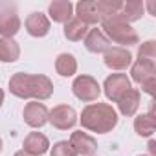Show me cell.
Masks as SVG:
<instances>
[{
    "label": "cell",
    "instance_id": "d4e9b609",
    "mask_svg": "<svg viewBox=\"0 0 156 156\" xmlns=\"http://www.w3.org/2000/svg\"><path fill=\"white\" fill-rule=\"evenodd\" d=\"M51 156H77V152L72 149L68 141H59L51 149Z\"/></svg>",
    "mask_w": 156,
    "mask_h": 156
},
{
    "label": "cell",
    "instance_id": "603a6c76",
    "mask_svg": "<svg viewBox=\"0 0 156 156\" xmlns=\"http://www.w3.org/2000/svg\"><path fill=\"white\" fill-rule=\"evenodd\" d=\"M121 6H123V2H116V0H99V2H96V8H98V13H99L101 20L118 15Z\"/></svg>",
    "mask_w": 156,
    "mask_h": 156
},
{
    "label": "cell",
    "instance_id": "7402d4cb",
    "mask_svg": "<svg viewBox=\"0 0 156 156\" xmlns=\"http://www.w3.org/2000/svg\"><path fill=\"white\" fill-rule=\"evenodd\" d=\"M134 129L140 136H152V132L156 129V119H154L152 112L138 116L136 121H134Z\"/></svg>",
    "mask_w": 156,
    "mask_h": 156
},
{
    "label": "cell",
    "instance_id": "cb8c5ba5",
    "mask_svg": "<svg viewBox=\"0 0 156 156\" xmlns=\"http://www.w3.org/2000/svg\"><path fill=\"white\" fill-rule=\"evenodd\" d=\"M156 59V42L154 41H147L141 44L140 51H138V61H149L154 62Z\"/></svg>",
    "mask_w": 156,
    "mask_h": 156
},
{
    "label": "cell",
    "instance_id": "5bb4252c",
    "mask_svg": "<svg viewBox=\"0 0 156 156\" xmlns=\"http://www.w3.org/2000/svg\"><path fill=\"white\" fill-rule=\"evenodd\" d=\"M130 73L136 83L143 85L149 79H156V66H154V62H149V61H138V62H134Z\"/></svg>",
    "mask_w": 156,
    "mask_h": 156
},
{
    "label": "cell",
    "instance_id": "9a60e30c",
    "mask_svg": "<svg viewBox=\"0 0 156 156\" xmlns=\"http://www.w3.org/2000/svg\"><path fill=\"white\" fill-rule=\"evenodd\" d=\"M119 105V112L123 116H134L138 107H140V92L136 88H129L118 101Z\"/></svg>",
    "mask_w": 156,
    "mask_h": 156
},
{
    "label": "cell",
    "instance_id": "277c9868",
    "mask_svg": "<svg viewBox=\"0 0 156 156\" xmlns=\"http://www.w3.org/2000/svg\"><path fill=\"white\" fill-rule=\"evenodd\" d=\"M72 90L75 98H79L81 101H96L101 94L99 83L90 75H79L72 85Z\"/></svg>",
    "mask_w": 156,
    "mask_h": 156
},
{
    "label": "cell",
    "instance_id": "30bf717a",
    "mask_svg": "<svg viewBox=\"0 0 156 156\" xmlns=\"http://www.w3.org/2000/svg\"><path fill=\"white\" fill-rule=\"evenodd\" d=\"M48 108L35 101V103H28L24 107V121L30 125V127H42L46 121H48Z\"/></svg>",
    "mask_w": 156,
    "mask_h": 156
},
{
    "label": "cell",
    "instance_id": "52a82bcc",
    "mask_svg": "<svg viewBox=\"0 0 156 156\" xmlns=\"http://www.w3.org/2000/svg\"><path fill=\"white\" fill-rule=\"evenodd\" d=\"M68 143L72 145V149L77 154H83V156H92L96 152V149H98V141L92 136H88L87 132H83V130L72 132Z\"/></svg>",
    "mask_w": 156,
    "mask_h": 156
},
{
    "label": "cell",
    "instance_id": "ac0fdd59",
    "mask_svg": "<svg viewBox=\"0 0 156 156\" xmlns=\"http://www.w3.org/2000/svg\"><path fill=\"white\" fill-rule=\"evenodd\" d=\"M87 24H83L79 19H70L66 24H64V37L68 41H83V37H87Z\"/></svg>",
    "mask_w": 156,
    "mask_h": 156
},
{
    "label": "cell",
    "instance_id": "f1b7e54d",
    "mask_svg": "<svg viewBox=\"0 0 156 156\" xmlns=\"http://www.w3.org/2000/svg\"><path fill=\"white\" fill-rule=\"evenodd\" d=\"M0 151H2V140H0Z\"/></svg>",
    "mask_w": 156,
    "mask_h": 156
},
{
    "label": "cell",
    "instance_id": "8fae6325",
    "mask_svg": "<svg viewBox=\"0 0 156 156\" xmlns=\"http://www.w3.org/2000/svg\"><path fill=\"white\" fill-rule=\"evenodd\" d=\"M85 46L92 53H103L110 48V41L101 30H90L85 37Z\"/></svg>",
    "mask_w": 156,
    "mask_h": 156
},
{
    "label": "cell",
    "instance_id": "d6986e66",
    "mask_svg": "<svg viewBox=\"0 0 156 156\" xmlns=\"http://www.w3.org/2000/svg\"><path fill=\"white\" fill-rule=\"evenodd\" d=\"M20 55V48L13 39H0V61L13 62Z\"/></svg>",
    "mask_w": 156,
    "mask_h": 156
},
{
    "label": "cell",
    "instance_id": "ffe728a7",
    "mask_svg": "<svg viewBox=\"0 0 156 156\" xmlns=\"http://www.w3.org/2000/svg\"><path fill=\"white\" fill-rule=\"evenodd\" d=\"M141 15H143V4H141V2H127V4L121 6L119 13H118L116 17H119L121 20H125V22L129 24V22L138 20Z\"/></svg>",
    "mask_w": 156,
    "mask_h": 156
},
{
    "label": "cell",
    "instance_id": "3957f363",
    "mask_svg": "<svg viewBox=\"0 0 156 156\" xmlns=\"http://www.w3.org/2000/svg\"><path fill=\"white\" fill-rule=\"evenodd\" d=\"M101 24H103V33L108 35L114 42L125 44V46L138 44V33H136L125 20H121L119 17L114 15V17L103 19Z\"/></svg>",
    "mask_w": 156,
    "mask_h": 156
},
{
    "label": "cell",
    "instance_id": "7c38bea8",
    "mask_svg": "<svg viewBox=\"0 0 156 156\" xmlns=\"http://www.w3.org/2000/svg\"><path fill=\"white\" fill-rule=\"evenodd\" d=\"M50 143H48V138L41 132H31L26 136L24 140V151L31 156H41L48 151Z\"/></svg>",
    "mask_w": 156,
    "mask_h": 156
},
{
    "label": "cell",
    "instance_id": "4fadbf2b",
    "mask_svg": "<svg viewBox=\"0 0 156 156\" xmlns=\"http://www.w3.org/2000/svg\"><path fill=\"white\" fill-rule=\"evenodd\" d=\"M26 30L33 37H44L50 31V20L42 13H31L26 19Z\"/></svg>",
    "mask_w": 156,
    "mask_h": 156
},
{
    "label": "cell",
    "instance_id": "e0dca14e",
    "mask_svg": "<svg viewBox=\"0 0 156 156\" xmlns=\"http://www.w3.org/2000/svg\"><path fill=\"white\" fill-rule=\"evenodd\" d=\"M75 11H77V19L83 24H96L101 20L98 8H96V2H79L75 6Z\"/></svg>",
    "mask_w": 156,
    "mask_h": 156
},
{
    "label": "cell",
    "instance_id": "7a4b0ae2",
    "mask_svg": "<svg viewBox=\"0 0 156 156\" xmlns=\"http://www.w3.org/2000/svg\"><path fill=\"white\" fill-rule=\"evenodd\" d=\"M81 123L85 129H88L92 132H108L116 127L118 114L107 103H94L83 110Z\"/></svg>",
    "mask_w": 156,
    "mask_h": 156
},
{
    "label": "cell",
    "instance_id": "484cf974",
    "mask_svg": "<svg viewBox=\"0 0 156 156\" xmlns=\"http://www.w3.org/2000/svg\"><path fill=\"white\" fill-rule=\"evenodd\" d=\"M141 87H143V90H145L147 94L152 96V94H154V88H156V79H149V81H145Z\"/></svg>",
    "mask_w": 156,
    "mask_h": 156
},
{
    "label": "cell",
    "instance_id": "44dd1931",
    "mask_svg": "<svg viewBox=\"0 0 156 156\" xmlns=\"http://www.w3.org/2000/svg\"><path fill=\"white\" fill-rule=\"evenodd\" d=\"M55 70H57V73H61V75H64V77L73 75L75 70H77V62H75L73 55H70V53H61V55L57 57V61H55Z\"/></svg>",
    "mask_w": 156,
    "mask_h": 156
},
{
    "label": "cell",
    "instance_id": "2e32d148",
    "mask_svg": "<svg viewBox=\"0 0 156 156\" xmlns=\"http://www.w3.org/2000/svg\"><path fill=\"white\" fill-rule=\"evenodd\" d=\"M50 17L55 20V22H68L72 19V11H73V6L70 0H55V2L50 4Z\"/></svg>",
    "mask_w": 156,
    "mask_h": 156
},
{
    "label": "cell",
    "instance_id": "9c48e42d",
    "mask_svg": "<svg viewBox=\"0 0 156 156\" xmlns=\"http://www.w3.org/2000/svg\"><path fill=\"white\" fill-rule=\"evenodd\" d=\"M20 30V19L13 8L0 11V35L4 39H11Z\"/></svg>",
    "mask_w": 156,
    "mask_h": 156
},
{
    "label": "cell",
    "instance_id": "8992f818",
    "mask_svg": "<svg viewBox=\"0 0 156 156\" xmlns=\"http://www.w3.org/2000/svg\"><path fill=\"white\" fill-rule=\"evenodd\" d=\"M48 119L53 127L61 129V130H68L75 125L77 118H75V110L68 105H59L55 107L50 114H48Z\"/></svg>",
    "mask_w": 156,
    "mask_h": 156
},
{
    "label": "cell",
    "instance_id": "6da1fadb",
    "mask_svg": "<svg viewBox=\"0 0 156 156\" xmlns=\"http://www.w3.org/2000/svg\"><path fill=\"white\" fill-rule=\"evenodd\" d=\"M9 92L22 99H26V98L48 99L53 92V83L46 75L15 73L9 79Z\"/></svg>",
    "mask_w": 156,
    "mask_h": 156
},
{
    "label": "cell",
    "instance_id": "5b68a950",
    "mask_svg": "<svg viewBox=\"0 0 156 156\" xmlns=\"http://www.w3.org/2000/svg\"><path fill=\"white\" fill-rule=\"evenodd\" d=\"M130 88V81H129V77L125 73H112L107 77V81H105V94L108 99L112 101H119V98Z\"/></svg>",
    "mask_w": 156,
    "mask_h": 156
},
{
    "label": "cell",
    "instance_id": "4316f807",
    "mask_svg": "<svg viewBox=\"0 0 156 156\" xmlns=\"http://www.w3.org/2000/svg\"><path fill=\"white\" fill-rule=\"evenodd\" d=\"M13 156H31V154H28L26 151H19V152H15Z\"/></svg>",
    "mask_w": 156,
    "mask_h": 156
},
{
    "label": "cell",
    "instance_id": "ba28073f",
    "mask_svg": "<svg viewBox=\"0 0 156 156\" xmlns=\"http://www.w3.org/2000/svg\"><path fill=\"white\" fill-rule=\"evenodd\" d=\"M132 62V55L125 48H108L105 51V64L112 70H125Z\"/></svg>",
    "mask_w": 156,
    "mask_h": 156
},
{
    "label": "cell",
    "instance_id": "83f0119b",
    "mask_svg": "<svg viewBox=\"0 0 156 156\" xmlns=\"http://www.w3.org/2000/svg\"><path fill=\"white\" fill-rule=\"evenodd\" d=\"M2 101H4V92H2V88H0V107H2Z\"/></svg>",
    "mask_w": 156,
    "mask_h": 156
}]
</instances>
